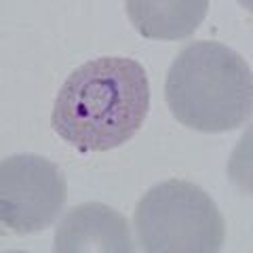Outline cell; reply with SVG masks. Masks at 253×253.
<instances>
[{"label":"cell","instance_id":"obj_4","mask_svg":"<svg viewBox=\"0 0 253 253\" xmlns=\"http://www.w3.org/2000/svg\"><path fill=\"white\" fill-rule=\"evenodd\" d=\"M66 199V177L49 158L13 154L0 163V221L15 234L46 230Z\"/></svg>","mask_w":253,"mask_h":253},{"label":"cell","instance_id":"obj_5","mask_svg":"<svg viewBox=\"0 0 253 253\" xmlns=\"http://www.w3.org/2000/svg\"><path fill=\"white\" fill-rule=\"evenodd\" d=\"M55 253H133L131 228L116 209L83 203L70 209L55 228Z\"/></svg>","mask_w":253,"mask_h":253},{"label":"cell","instance_id":"obj_6","mask_svg":"<svg viewBox=\"0 0 253 253\" xmlns=\"http://www.w3.org/2000/svg\"><path fill=\"white\" fill-rule=\"evenodd\" d=\"M133 28L152 41L192 36L207 15V0H129L125 4Z\"/></svg>","mask_w":253,"mask_h":253},{"label":"cell","instance_id":"obj_3","mask_svg":"<svg viewBox=\"0 0 253 253\" xmlns=\"http://www.w3.org/2000/svg\"><path fill=\"white\" fill-rule=\"evenodd\" d=\"M137 241L148 253H217L226 224L215 201L184 179H167L150 188L137 203Z\"/></svg>","mask_w":253,"mask_h":253},{"label":"cell","instance_id":"obj_2","mask_svg":"<svg viewBox=\"0 0 253 253\" xmlns=\"http://www.w3.org/2000/svg\"><path fill=\"white\" fill-rule=\"evenodd\" d=\"M165 99L173 118L194 131L239 129L251 118L253 110L251 68L221 42H192L171 63Z\"/></svg>","mask_w":253,"mask_h":253},{"label":"cell","instance_id":"obj_1","mask_svg":"<svg viewBox=\"0 0 253 253\" xmlns=\"http://www.w3.org/2000/svg\"><path fill=\"white\" fill-rule=\"evenodd\" d=\"M150 83L129 57H99L70 72L55 97L51 126L81 152H108L144 126Z\"/></svg>","mask_w":253,"mask_h":253}]
</instances>
